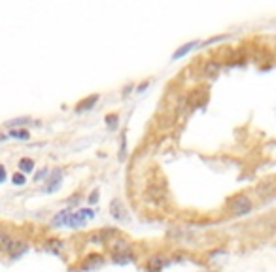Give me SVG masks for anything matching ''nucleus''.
<instances>
[{
	"instance_id": "obj_1",
	"label": "nucleus",
	"mask_w": 276,
	"mask_h": 272,
	"mask_svg": "<svg viewBox=\"0 0 276 272\" xmlns=\"http://www.w3.org/2000/svg\"><path fill=\"white\" fill-rule=\"evenodd\" d=\"M227 208H229V214H231V216H235V218H239V216H246V214H250L252 208H253L252 198L248 197L246 193H240V195H237V197H233L231 200H229Z\"/></svg>"
},
{
	"instance_id": "obj_2",
	"label": "nucleus",
	"mask_w": 276,
	"mask_h": 272,
	"mask_svg": "<svg viewBox=\"0 0 276 272\" xmlns=\"http://www.w3.org/2000/svg\"><path fill=\"white\" fill-rule=\"evenodd\" d=\"M95 218V212L89 210V208H84V210H78V212H70V218H68V227L72 229H80L84 227L87 219Z\"/></svg>"
},
{
	"instance_id": "obj_3",
	"label": "nucleus",
	"mask_w": 276,
	"mask_h": 272,
	"mask_svg": "<svg viewBox=\"0 0 276 272\" xmlns=\"http://www.w3.org/2000/svg\"><path fill=\"white\" fill-rule=\"evenodd\" d=\"M110 214H112V218H116L118 221H127V219H129L127 206L121 202L120 198H114V200L110 202Z\"/></svg>"
},
{
	"instance_id": "obj_4",
	"label": "nucleus",
	"mask_w": 276,
	"mask_h": 272,
	"mask_svg": "<svg viewBox=\"0 0 276 272\" xmlns=\"http://www.w3.org/2000/svg\"><path fill=\"white\" fill-rule=\"evenodd\" d=\"M27 249H29V244H27L25 240H21V238H13L6 253H8L12 259H17V257H21L23 253H27Z\"/></svg>"
},
{
	"instance_id": "obj_5",
	"label": "nucleus",
	"mask_w": 276,
	"mask_h": 272,
	"mask_svg": "<svg viewBox=\"0 0 276 272\" xmlns=\"http://www.w3.org/2000/svg\"><path fill=\"white\" fill-rule=\"evenodd\" d=\"M110 251L112 255H118V253H131V244L123 238H112L110 240Z\"/></svg>"
},
{
	"instance_id": "obj_6",
	"label": "nucleus",
	"mask_w": 276,
	"mask_h": 272,
	"mask_svg": "<svg viewBox=\"0 0 276 272\" xmlns=\"http://www.w3.org/2000/svg\"><path fill=\"white\" fill-rule=\"evenodd\" d=\"M61 180H62V172H61V170H53V172L49 174L48 186L44 187V191H46V193H53V191H57V189L61 187Z\"/></svg>"
},
{
	"instance_id": "obj_7",
	"label": "nucleus",
	"mask_w": 276,
	"mask_h": 272,
	"mask_svg": "<svg viewBox=\"0 0 276 272\" xmlns=\"http://www.w3.org/2000/svg\"><path fill=\"white\" fill-rule=\"evenodd\" d=\"M168 261L163 257V255H153L152 259L148 261V271H152V272H159L165 265H167Z\"/></svg>"
},
{
	"instance_id": "obj_8",
	"label": "nucleus",
	"mask_w": 276,
	"mask_h": 272,
	"mask_svg": "<svg viewBox=\"0 0 276 272\" xmlns=\"http://www.w3.org/2000/svg\"><path fill=\"white\" fill-rule=\"evenodd\" d=\"M217 72H219V62H217V61H208V62H204L203 74L206 76V78H216Z\"/></svg>"
},
{
	"instance_id": "obj_9",
	"label": "nucleus",
	"mask_w": 276,
	"mask_h": 272,
	"mask_svg": "<svg viewBox=\"0 0 276 272\" xmlns=\"http://www.w3.org/2000/svg\"><path fill=\"white\" fill-rule=\"evenodd\" d=\"M96 100H98V95H89L87 99H84L82 102H78L76 111H85V110H89V108H93L96 104Z\"/></svg>"
},
{
	"instance_id": "obj_10",
	"label": "nucleus",
	"mask_w": 276,
	"mask_h": 272,
	"mask_svg": "<svg viewBox=\"0 0 276 272\" xmlns=\"http://www.w3.org/2000/svg\"><path fill=\"white\" fill-rule=\"evenodd\" d=\"M87 257H89V259L85 261L84 265H82V267H84V269H87V271H91V269H95V267H100V265H102V255H98V253H93V255H87Z\"/></svg>"
},
{
	"instance_id": "obj_11",
	"label": "nucleus",
	"mask_w": 276,
	"mask_h": 272,
	"mask_svg": "<svg viewBox=\"0 0 276 272\" xmlns=\"http://www.w3.org/2000/svg\"><path fill=\"white\" fill-rule=\"evenodd\" d=\"M12 235L10 233H6V231H0V253H6L8 251V247L12 244Z\"/></svg>"
},
{
	"instance_id": "obj_12",
	"label": "nucleus",
	"mask_w": 276,
	"mask_h": 272,
	"mask_svg": "<svg viewBox=\"0 0 276 272\" xmlns=\"http://www.w3.org/2000/svg\"><path fill=\"white\" fill-rule=\"evenodd\" d=\"M68 218H70V212L68 210L59 212V214L53 218V225H55V227H64V225H68Z\"/></svg>"
},
{
	"instance_id": "obj_13",
	"label": "nucleus",
	"mask_w": 276,
	"mask_h": 272,
	"mask_svg": "<svg viewBox=\"0 0 276 272\" xmlns=\"http://www.w3.org/2000/svg\"><path fill=\"white\" fill-rule=\"evenodd\" d=\"M195 46H197V42H189V44H184V46H182L180 50H176V51H174V55H172V59L176 61V59H180V57H184V55H185V53H189V51H191L193 48H195Z\"/></svg>"
},
{
	"instance_id": "obj_14",
	"label": "nucleus",
	"mask_w": 276,
	"mask_h": 272,
	"mask_svg": "<svg viewBox=\"0 0 276 272\" xmlns=\"http://www.w3.org/2000/svg\"><path fill=\"white\" fill-rule=\"evenodd\" d=\"M8 138H17V140H29L31 138V133L27 129H12L10 131V136Z\"/></svg>"
},
{
	"instance_id": "obj_15",
	"label": "nucleus",
	"mask_w": 276,
	"mask_h": 272,
	"mask_svg": "<svg viewBox=\"0 0 276 272\" xmlns=\"http://www.w3.org/2000/svg\"><path fill=\"white\" fill-rule=\"evenodd\" d=\"M19 168H21V174L31 172V170H34V161L29 159V157H23V159L19 161Z\"/></svg>"
},
{
	"instance_id": "obj_16",
	"label": "nucleus",
	"mask_w": 276,
	"mask_h": 272,
	"mask_svg": "<svg viewBox=\"0 0 276 272\" xmlns=\"http://www.w3.org/2000/svg\"><path fill=\"white\" fill-rule=\"evenodd\" d=\"M112 261H114V263H120V265L131 263V261H132V251H131V253H118V255H112Z\"/></svg>"
},
{
	"instance_id": "obj_17",
	"label": "nucleus",
	"mask_w": 276,
	"mask_h": 272,
	"mask_svg": "<svg viewBox=\"0 0 276 272\" xmlns=\"http://www.w3.org/2000/svg\"><path fill=\"white\" fill-rule=\"evenodd\" d=\"M118 119H120L118 113H108L106 115V125L110 127V131H116L118 129Z\"/></svg>"
},
{
	"instance_id": "obj_18",
	"label": "nucleus",
	"mask_w": 276,
	"mask_h": 272,
	"mask_svg": "<svg viewBox=\"0 0 276 272\" xmlns=\"http://www.w3.org/2000/svg\"><path fill=\"white\" fill-rule=\"evenodd\" d=\"M87 240H89V244H104V240H102V235H100V231H96V233H91V235L87 236Z\"/></svg>"
},
{
	"instance_id": "obj_19",
	"label": "nucleus",
	"mask_w": 276,
	"mask_h": 272,
	"mask_svg": "<svg viewBox=\"0 0 276 272\" xmlns=\"http://www.w3.org/2000/svg\"><path fill=\"white\" fill-rule=\"evenodd\" d=\"M12 182L15 184V186H25V184H27V180H25V174L15 172V174L12 176Z\"/></svg>"
},
{
	"instance_id": "obj_20",
	"label": "nucleus",
	"mask_w": 276,
	"mask_h": 272,
	"mask_svg": "<svg viewBox=\"0 0 276 272\" xmlns=\"http://www.w3.org/2000/svg\"><path fill=\"white\" fill-rule=\"evenodd\" d=\"M48 249H53V251H59L61 247H62V242L61 240H48Z\"/></svg>"
},
{
	"instance_id": "obj_21",
	"label": "nucleus",
	"mask_w": 276,
	"mask_h": 272,
	"mask_svg": "<svg viewBox=\"0 0 276 272\" xmlns=\"http://www.w3.org/2000/svg\"><path fill=\"white\" fill-rule=\"evenodd\" d=\"M29 121V117H21V119H13V121H8V127H15V125H23V123H27Z\"/></svg>"
},
{
	"instance_id": "obj_22",
	"label": "nucleus",
	"mask_w": 276,
	"mask_h": 272,
	"mask_svg": "<svg viewBox=\"0 0 276 272\" xmlns=\"http://www.w3.org/2000/svg\"><path fill=\"white\" fill-rule=\"evenodd\" d=\"M6 176H8V172H6V166H4V164H0V184H4V182H6Z\"/></svg>"
},
{
	"instance_id": "obj_23",
	"label": "nucleus",
	"mask_w": 276,
	"mask_h": 272,
	"mask_svg": "<svg viewBox=\"0 0 276 272\" xmlns=\"http://www.w3.org/2000/svg\"><path fill=\"white\" fill-rule=\"evenodd\" d=\"M96 200H98V191H93V193H91V197H89V202L93 204V202H96Z\"/></svg>"
},
{
	"instance_id": "obj_24",
	"label": "nucleus",
	"mask_w": 276,
	"mask_h": 272,
	"mask_svg": "<svg viewBox=\"0 0 276 272\" xmlns=\"http://www.w3.org/2000/svg\"><path fill=\"white\" fill-rule=\"evenodd\" d=\"M146 87H148V82H144V83H142V85H138V93H140V91H142V89H146Z\"/></svg>"
},
{
	"instance_id": "obj_25",
	"label": "nucleus",
	"mask_w": 276,
	"mask_h": 272,
	"mask_svg": "<svg viewBox=\"0 0 276 272\" xmlns=\"http://www.w3.org/2000/svg\"><path fill=\"white\" fill-rule=\"evenodd\" d=\"M0 140H8V135H0Z\"/></svg>"
}]
</instances>
